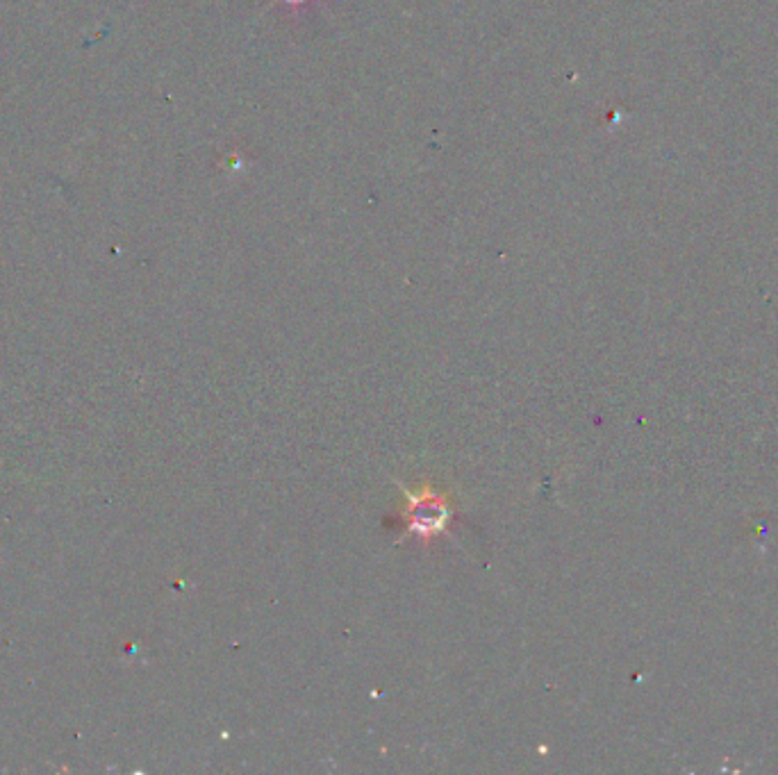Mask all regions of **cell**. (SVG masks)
I'll return each mask as SVG.
<instances>
[{
	"label": "cell",
	"instance_id": "obj_2",
	"mask_svg": "<svg viewBox=\"0 0 778 775\" xmlns=\"http://www.w3.org/2000/svg\"><path fill=\"white\" fill-rule=\"evenodd\" d=\"M292 3H296V0H292Z\"/></svg>",
	"mask_w": 778,
	"mask_h": 775
},
{
	"label": "cell",
	"instance_id": "obj_1",
	"mask_svg": "<svg viewBox=\"0 0 778 775\" xmlns=\"http://www.w3.org/2000/svg\"><path fill=\"white\" fill-rule=\"evenodd\" d=\"M408 521L410 528L419 532V535L430 537L435 532H440L446 528L449 523V507H446L440 498L430 496L428 491H424L419 498L410 496V507H408Z\"/></svg>",
	"mask_w": 778,
	"mask_h": 775
}]
</instances>
